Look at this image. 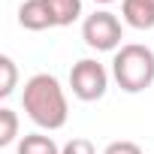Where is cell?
<instances>
[{
  "mask_svg": "<svg viewBox=\"0 0 154 154\" xmlns=\"http://www.w3.org/2000/svg\"><path fill=\"white\" fill-rule=\"evenodd\" d=\"M48 6H51V15H54L57 27H66L82 15V0H48Z\"/></svg>",
  "mask_w": 154,
  "mask_h": 154,
  "instance_id": "cell-8",
  "label": "cell"
},
{
  "mask_svg": "<svg viewBox=\"0 0 154 154\" xmlns=\"http://www.w3.org/2000/svg\"><path fill=\"white\" fill-rule=\"evenodd\" d=\"M112 75L121 85V91L127 94H139L145 88H151L154 82V51L148 45L139 42H127L115 51L112 60Z\"/></svg>",
  "mask_w": 154,
  "mask_h": 154,
  "instance_id": "cell-2",
  "label": "cell"
},
{
  "mask_svg": "<svg viewBox=\"0 0 154 154\" xmlns=\"http://www.w3.org/2000/svg\"><path fill=\"white\" fill-rule=\"evenodd\" d=\"M15 136H18V115L3 106V109H0V148L12 145Z\"/></svg>",
  "mask_w": 154,
  "mask_h": 154,
  "instance_id": "cell-10",
  "label": "cell"
},
{
  "mask_svg": "<svg viewBox=\"0 0 154 154\" xmlns=\"http://www.w3.org/2000/svg\"><path fill=\"white\" fill-rule=\"evenodd\" d=\"M151 3H154V0H151Z\"/></svg>",
  "mask_w": 154,
  "mask_h": 154,
  "instance_id": "cell-14",
  "label": "cell"
},
{
  "mask_svg": "<svg viewBox=\"0 0 154 154\" xmlns=\"http://www.w3.org/2000/svg\"><path fill=\"white\" fill-rule=\"evenodd\" d=\"M121 15L136 30H151L154 27V3L151 0H121Z\"/></svg>",
  "mask_w": 154,
  "mask_h": 154,
  "instance_id": "cell-6",
  "label": "cell"
},
{
  "mask_svg": "<svg viewBox=\"0 0 154 154\" xmlns=\"http://www.w3.org/2000/svg\"><path fill=\"white\" fill-rule=\"evenodd\" d=\"M21 103H24L27 118L42 130H60L66 124V118H69L66 94H63L60 82L48 72H36V75L27 79Z\"/></svg>",
  "mask_w": 154,
  "mask_h": 154,
  "instance_id": "cell-1",
  "label": "cell"
},
{
  "mask_svg": "<svg viewBox=\"0 0 154 154\" xmlns=\"http://www.w3.org/2000/svg\"><path fill=\"white\" fill-rule=\"evenodd\" d=\"M69 88H72V94L79 97V100L94 103L109 88V72L94 57H82L79 63H72V69H69Z\"/></svg>",
  "mask_w": 154,
  "mask_h": 154,
  "instance_id": "cell-4",
  "label": "cell"
},
{
  "mask_svg": "<svg viewBox=\"0 0 154 154\" xmlns=\"http://www.w3.org/2000/svg\"><path fill=\"white\" fill-rule=\"evenodd\" d=\"M60 154H97V151H94V142H91V139L75 136V139H69V142L60 148Z\"/></svg>",
  "mask_w": 154,
  "mask_h": 154,
  "instance_id": "cell-11",
  "label": "cell"
},
{
  "mask_svg": "<svg viewBox=\"0 0 154 154\" xmlns=\"http://www.w3.org/2000/svg\"><path fill=\"white\" fill-rule=\"evenodd\" d=\"M18 154H60L57 142L45 133H27L18 142Z\"/></svg>",
  "mask_w": 154,
  "mask_h": 154,
  "instance_id": "cell-7",
  "label": "cell"
},
{
  "mask_svg": "<svg viewBox=\"0 0 154 154\" xmlns=\"http://www.w3.org/2000/svg\"><path fill=\"white\" fill-rule=\"evenodd\" d=\"M82 39H85L88 48L115 51V48L121 45V39H124V27H121V21H118L115 12L100 9V12H94V15L85 18V24H82Z\"/></svg>",
  "mask_w": 154,
  "mask_h": 154,
  "instance_id": "cell-3",
  "label": "cell"
},
{
  "mask_svg": "<svg viewBox=\"0 0 154 154\" xmlns=\"http://www.w3.org/2000/svg\"><path fill=\"white\" fill-rule=\"evenodd\" d=\"M103 154H142V148H139L136 142H127V139H121V142H109Z\"/></svg>",
  "mask_w": 154,
  "mask_h": 154,
  "instance_id": "cell-12",
  "label": "cell"
},
{
  "mask_svg": "<svg viewBox=\"0 0 154 154\" xmlns=\"http://www.w3.org/2000/svg\"><path fill=\"white\" fill-rule=\"evenodd\" d=\"M94 3H112V0H94Z\"/></svg>",
  "mask_w": 154,
  "mask_h": 154,
  "instance_id": "cell-13",
  "label": "cell"
},
{
  "mask_svg": "<svg viewBox=\"0 0 154 154\" xmlns=\"http://www.w3.org/2000/svg\"><path fill=\"white\" fill-rule=\"evenodd\" d=\"M18 24L27 27V30H48V27H57L48 0H24V3L18 6Z\"/></svg>",
  "mask_w": 154,
  "mask_h": 154,
  "instance_id": "cell-5",
  "label": "cell"
},
{
  "mask_svg": "<svg viewBox=\"0 0 154 154\" xmlns=\"http://www.w3.org/2000/svg\"><path fill=\"white\" fill-rule=\"evenodd\" d=\"M15 82H18V69H15V60L9 54H0V97H9L15 91Z\"/></svg>",
  "mask_w": 154,
  "mask_h": 154,
  "instance_id": "cell-9",
  "label": "cell"
}]
</instances>
